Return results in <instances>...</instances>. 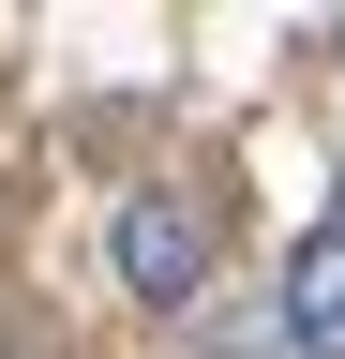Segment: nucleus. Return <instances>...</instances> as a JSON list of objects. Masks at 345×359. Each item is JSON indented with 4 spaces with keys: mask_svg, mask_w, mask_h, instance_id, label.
<instances>
[{
    "mask_svg": "<svg viewBox=\"0 0 345 359\" xmlns=\"http://www.w3.org/2000/svg\"><path fill=\"white\" fill-rule=\"evenodd\" d=\"M195 359H285V330H271V314H255V330H210Z\"/></svg>",
    "mask_w": 345,
    "mask_h": 359,
    "instance_id": "7ed1b4c3",
    "label": "nucleus"
},
{
    "mask_svg": "<svg viewBox=\"0 0 345 359\" xmlns=\"http://www.w3.org/2000/svg\"><path fill=\"white\" fill-rule=\"evenodd\" d=\"M271 330H285V359H345V180H330V210L300 224V255H285V299H271Z\"/></svg>",
    "mask_w": 345,
    "mask_h": 359,
    "instance_id": "f03ea898",
    "label": "nucleus"
},
{
    "mask_svg": "<svg viewBox=\"0 0 345 359\" xmlns=\"http://www.w3.org/2000/svg\"><path fill=\"white\" fill-rule=\"evenodd\" d=\"M120 299H150V314H181L210 285V255H226V224H210V195H120Z\"/></svg>",
    "mask_w": 345,
    "mask_h": 359,
    "instance_id": "f257e3e1",
    "label": "nucleus"
}]
</instances>
